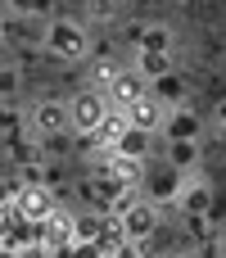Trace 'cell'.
<instances>
[{
  "label": "cell",
  "instance_id": "6da1fadb",
  "mask_svg": "<svg viewBox=\"0 0 226 258\" xmlns=\"http://www.w3.org/2000/svg\"><path fill=\"white\" fill-rule=\"evenodd\" d=\"M140 190L154 200V204H163V200H177L181 190H186V181H181V168L172 163V159H163V163H154L145 177H140Z\"/></svg>",
  "mask_w": 226,
  "mask_h": 258
},
{
  "label": "cell",
  "instance_id": "7a4b0ae2",
  "mask_svg": "<svg viewBox=\"0 0 226 258\" xmlns=\"http://www.w3.org/2000/svg\"><path fill=\"white\" fill-rule=\"evenodd\" d=\"M45 50H50L54 59L72 63V59L86 54V32H82L77 23H50V32H45Z\"/></svg>",
  "mask_w": 226,
  "mask_h": 258
},
{
  "label": "cell",
  "instance_id": "3957f363",
  "mask_svg": "<svg viewBox=\"0 0 226 258\" xmlns=\"http://www.w3.org/2000/svg\"><path fill=\"white\" fill-rule=\"evenodd\" d=\"M68 113H72V132H82V136H100V127H104V100H100L95 91L72 95V100H68Z\"/></svg>",
  "mask_w": 226,
  "mask_h": 258
},
{
  "label": "cell",
  "instance_id": "277c9868",
  "mask_svg": "<svg viewBox=\"0 0 226 258\" xmlns=\"http://www.w3.org/2000/svg\"><path fill=\"white\" fill-rule=\"evenodd\" d=\"M68 127H72V113H68V104H54V100L36 104V132H45V136L54 141V136H63Z\"/></svg>",
  "mask_w": 226,
  "mask_h": 258
},
{
  "label": "cell",
  "instance_id": "5b68a950",
  "mask_svg": "<svg viewBox=\"0 0 226 258\" xmlns=\"http://www.w3.org/2000/svg\"><path fill=\"white\" fill-rule=\"evenodd\" d=\"M154 227H159V213H154V200H149V195L122 213V231H127V236H149Z\"/></svg>",
  "mask_w": 226,
  "mask_h": 258
},
{
  "label": "cell",
  "instance_id": "8992f818",
  "mask_svg": "<svg viewBox=\"0 0 226 258\" xmlns=\"http://www.w3.org/2000/svg\"><path fill=\"white\" fill-rule=\"evenodd\" d=\"M149 82H154L149 91H154L159 104H181V100H186V77H181V73L168 68V73H159V77H149Z\"/></svg>",
  "mask_w": 226,
  "mask_h": 258
},
{
  "label": "cell",
  "instance_id": "52a82bcc",
  "mask_svg": "<svg viewBox=\"0 0 226 258\" xmlns=\"http://www.w3.org/2000/svg\"><path fill=\"white\" fill-rule=\"evenodd\" d=\"M118 154H127V159H145V154H149V127L127 122V132L118 136Z\"/></svg>",
  "mask_w": 226,
  "mask_h": 258
},
{
  "label": "cell",
  "instance_id": "ba28073f",
  "mask_svg": "<svg viewBox=\"0 0 226 258\" xmlns=\"http://www.w3.org/2000/svg\"><path fill=\"white\" fill-rule=\"evenodd\" d=\"M168 159L186 172V168H195L199 163V145H195V136H168Z\"/></svg>",
  "mask_w": 226,
  "mask_h": 258
},
{
  "label": "cell",
  "instance_id": "9c48e42d",
  "mask_svg": "<svg viewBox=\"0 0 226 258\" xmlns=\"http://www.w3.org/2000/svg\"><path fill=\"white\" fill-rule=\"evenodd\" d=\"M113 95H118L122 104H131V100L149 95V91H145V73H140V68H136V73H118V82H113Z\"/></svg>",
  "mask_w": 226,
  "mask_h": 258
},
{
  "label": "cell",
  "instance_id": "30bf717a",
  "mask_svg": "<svg viewBox=\"0 0 226 258\" xmlns=\"http://www.w3.org/2000/svg\"><path fill=\"white\" fill-rule=\"evenodd\" d=\"M127 113H131V122H136V127H149V132H154V127H159L154 91H149V95H140V100H131V104H127Z\"/></svg>",
  "mask_w": 226,
  "mask_h": 258
},
{
  "label": "cell",
  "instance_id": "8fae6325",
  "mask_svg": "<svg viewBox=\"0 0 226 258\" xmlns=\"http://www.w3.org/2000/svg\"><path fill=\"white\" fill-rule=\"evenodd\" d=\"M163 132H168V136H199V118H195L190 109H177V113L168 118Z\"/></svg>",
  "mask_w": 226,
  "mask_h": 258
},
{
  "label": "cell",
  "instance_id": "7c38bea8",
  "mask_svg": "<svg viewBox=\"0 0 226 258\" xmlns=\"http://www.w3.org/2000/svg\"><path fill=\"white\" fill-rule=\"evenodd\" d=\"M14 95H18V73L0 68V100H14Z\"/></svg>",
  "mask_w": 226,
  "mask_h": 258
},
{
  "label": "cell",
  "instance_id": "4fadbf2b",
  "mask_svg": "<svg viewBox=\"0 0 226 258\" xmlns=\"http://www.w3.org/2000/svg\"><path fill=\"white\" fill-rule=\"evenodd\" d=\"M145 50H168V32L163 27H149L145 32Z\"/></svg>",
  "mask_w": 226,
  "mask_h": 258
},
{
  "label": "cell",
  "instance_id": "5bb4252c",
  "mask_svg": "<svg viewBox=\"0 0 226 258\" xmlns=\"http://www.w3.org/2000/svg\"><path fill=\"white\" fill-rule=\"evenodd\" d=\"M217 118H222V122H226V100H222V104H217Z\"/></svg>",
  "mask_w": 226,
  "mask_h": 258
}]
</instances>
